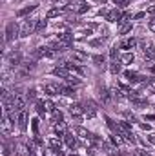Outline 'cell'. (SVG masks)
<instances>
[{
	"mask_svg": "<svg viewBox=\"0 0 155 156\" xmlns=\"http://www.w3.org/2000/svg\"><path fill=\"white\" fill-rule=\"evenodd\" d=\"M44 107H46L47 113H53V111H55V104H53L51 100H44Z\"/></svg>",
	"mask_w": 155,
	"mask_h": 156,
	"instance_id": "obj_28",
	"label": "cell"
},
{
	"mask_svg": "<svg viewBox=\"0 0 155 156\" xmlns=\"http://www.w3.org/2000/svg\"><path fill=\"white\" fill-rule=\"evenodd\" d=\"M86 11H89V5H88L86 2H82V5H80V7L77 9V13H78V15H84Z\"/></svg>",
	"mask_w": 155,
	"mask_h": 156,
	"instance_id": "obj_33",
	"label": "cell"
},
{
	"mask_svg": "<svg viewBox=\"0 0 155 156\" xmlns=\"http://www.w3.org/2000/svg\"><path fill=\"white\" fill-rule=\"evenodd\" d=\"M124 116L128 118V120H131V122H137V118H135V115H131L130 111H126V113H124Z\"/></svg>",
	"mask_w": 155,
	"mask_h": 156,
	"instance_id": "obj_38",
	"label": "cell"
},
{
	"mask_svg": "<svg viewBox=\"0 0 155 156\" xmlns=\"http://www.w3.org/2000/svg\"><path fill=\"white\" fill-rule=\"evenodd\" d=\"M35 56L37 58H53L55 56V51L51 47H39L35 51Z\"/></svg>",
	"mask_w": 155,
	"mask_h": 156,
	"instance_id": "obj_7",
	"label": "cell"
},
{
	"mask_svg": "<svg viewBox=\"0 0 155 156\" xmlns=\"http://www.w3.org/2000/svg\"><path fill=\"white\" fill-rule=\"evenodd\" d=\"M84 113H86L89 118H93L95 115H97V107H95V104H93V102H89V100H88V102H84Z\"/></svg>",
	"mask_w": 155,
	"mask_h": 156,
	"instance_id": "obj_13",
	"label": "cell"
},
{
	"mask_svg": "<svg viewBox=\"0 0 155 156\" xmlns=\"http://www.w3.org/2000/svg\"><path fill=\"white\" fill-rule=\"evenodd\" d=\"M70 156H78V154H70Z\"/></svg>",
	"mask_w": 155,
	"mask_h": 156,
	"instance_id": "obj_45",
	"label": "cell"
},
{
	"mask_svg": "<svg viewBox=\"0 0 155 156\" xmlns=\"http://www.w3.org/2000/svg\"><path fill=\"white\" fill-rule=\"evenodd\" d=\"M106 20H108V22H120V20H122V13H120V9H119V7L110 9L108 15H106Z\"/></svg>",
	"mask_w": 155,
	"mask_h": 156,
	"instance_id": "obj_8",
	"label": "cell"
},
{
	"mask_svg": "<svg viewBox=\"0 0 155 156\" xmlns=\"http://www.w3.org/2000/svg\"><path fill=\"white\" fill-rule=\"evenodd\" d=\"M135 45H137V40L131 37V38H128V40H122L119 47L120 49H135Z\"/></svg>",
	"mask_w": 155,
	"mask_h": 156,
	"instance_id": "obj_17",
	"label": "cell"
},
{
	"mask_svg": "<svg viewBox=\"0 0 155 156\" xmlns=\"http://www.w3.org/2000/svg\"><path fill=\"white\" fill-rule=\"evenodd\" d=\"M131 27H133L131 20H120L117 31H119V35H128V33H131Z\"/></svg>",
	"mask_w": 155,
	"mask_h": 156,
	"instance_id": "obj_6",
	"label": "cell"
},
{
	"mask_svg": "<svg viewBox=\"0 0 155 156\" xmlns=\"http://www.w3.org/2000/svg\"><path fill=\"white\" fill-rule=\"evenodd\" d=\"M46 26H47V22H46L44 18H40L39 22H37V27H35V33H42V31L46 29Z\"/></svg>",
	"mask_w": 155,
	"mask_h": 156,
	"instance_id": "obj_27",
	"label": "cell"
},
{
	"mask_svg": "<svg viewBox=\"0 0 155 156\" xmlns=\"http://www.w3.org/2000/svg\"><path fill=\"white\" fill-rule=\"evenodd\" d=\"M148 13H150V15H155V4H152V5L148 7Z\"/></svg>",
	"mask_w": 155,
	"mask_h": 156,
	"instance_id": "obj_42",
	"label": "cell"
},
{
	"mask_svg": "<svg viewBox=\"0 0 155 156\" xmlns=\"http://www.w3.org/2000/svg\"><path fill=\"white\" fill-rule=\"evenodd\" d=\"M53 75H55V76H60V78H64V80H66V78L70 76V71H68L66 67H62V66H60V67H55V69H53Z\"/></svg>",
	"mask_w": 155,
	"mask_h": 156,
	"instance_id": "obj_19",
	"label": "cell"
},
{
	"mask_svg": "<svg viewBox=\"0 0 155 156\" xmlns=\"http://www.w3.org/2000/svg\"><path fill=\"white\" fill-rule=\"evenodd\" d=\"M20 62H22V53H18V51H11V53L7 55V64H9V66L17 67V66H20Z\"/></svg>",
	"mask_w": 155,
	"mask_h": 156,
	"instance_id": "obj_4",
	"label": "cell"
},
{
	"mask_svg": "<svg viewBox=\"0 0 155 156\" xmlns=\"http://www.w3.org/2000/svg\"><path fill=\"white\" fill-rule=\"evenodd\" d=\"M17 123H18V129H20L22 133H26V129H28V116H26V113H24V111H22V113H18Z\"/></svg>",
	"mask_w": 155,
	"mask_h": 156,
	"instance_id": "obj_12",
	"label": "cell"
},
{
	"mask_svg": "<svg viewBox=\"0 0 155 156\" xmlns=\"http://www.w3.org/2000/svg\"><path fill=\"white\" fill-rule=\"evenodd\" d=\"M110 73H112V75H119V73H120V64H119L117 60H112V64H110Z\"/></svg>",
	"mask_w": 155,
	"mask_h": 156,
	"instance_id": "obj_25",
	"label": "cell"
},
{
	"mask_svg": "<svg viewBox=\"0 0 155 156\" xmlns=\"http://www.w3.org/2000/svg\"><path fill=\"white\" fill-rule=\"evenodd\" d=\"M117 55H119V49H117V45H113V47H112V51H110L112 60H117Z\"/></svg>",
	"mask_w": 155,
	"mask_h": 156,
	"instance_id": "obj_36",
	"label": "cell"
},
{
	"mask_svg": "<svg viewBox=\"0 0 155 156\" xmlns=\"http://www.w3.org/2000/svg\"><path fill=\"white\" fill-rule=\"evenodd\" d=\"M28 100L29 102H35L37 100V89H29L28 91Z\"/></svg>",
	"mask_w": 155,
	"mask_h": 156,
	"instance_id": "obj_32",
	"label": "cell"
},
{
	"mask_svg": "<svg viewBox=\"0 0 155 156\" xmlns=\"http://www.w3.org/2000/svg\"><path fill=\"white\" fill-rule=\"evenodd\" d=\"M144 55H146L148 58H153L155 56V42H150V44L144 47Z\"/></svg>",
	"mask_w": 155,
	"mask_h": 156,
	"instance_id": "obj_21",
	"label": "cell"
},
{
	"mask_svg": "<svg viewBox=\"0 0 155 156\" xmlns=\"http://www.w3.org/2000/svg\"><path fill=\"white\" fill-rule=\"evenodd\" d=\"M4 156H9V149H7L6 145H4Z\"/></svg>",
	"mask_w": 155,
	"mask_h": 156,
	"instance_id": "obj_44",
	"label": "cell"
},
{
	"mask_svg": "<svg viewBox=\"0 0 155 156\" xmlns=\"http://www.w3.org/2000/svg\"><path fill=\"white\" fill-rule=\"evenodd\" d=\"M93 62H95V66H102L104 64V55H95L93 56Z\"/></svg>",
	"mask_w": 155,
	"mask_h": 156,
	"instance_id": "obj_31",
	"label": "cell"
},
{
	"mask_svg": "<svg viewBox=\"0 0 155 156\" xmlns=\"http://www.w3.org/2000/svg\"><path fill=\"white\" fill-rule=\"evenodd\" d=\"M71 58H73V62H80V64H82V62L88 60V55H86L84 51H73V53H71Z\"/></svg>",
	"mask_w": 155,
	"mask_h": 156,
	"instance_id": "obj_18",
	"label": "cell"
},
{
	"mask_svg": "<svg viewBox=\"0 0 155 156\" xmlns=\"http://www.w3.org/2000/svg\"><path fill=\"white\" fill-rule=\"evenodd\" d=\"M70 113H71V116H75L77 120H80V116L84 115V105H80V104H71V105H70Z\"/></svg>",
	"mask_w": 155,
	"mask_h": 156,
	"instance_id": "obj_11",
	"label": "cell"
},
{
	"mask_svg": "<svg viewBox=\"0 0 155 156\" xmlns=\"http://www.w3.org/2000/svg\"><path fill=\"white\" fill-rule=\"evenodd\" d=\"M47 145H49V149H53V151H60V140H57V138H49V140H47Z\"/></svg>",
	"mask_w": 155,
	"mask_h": 156,
	"instance_id": "obj_22",
	"label": "cell"
},
{
	"mask_svg": "<svg viewBox=\"0 0 155 156\" xmlns=\"http://www.w3.org/2000/svg\"><path fill=\"white\" fill-rule=\"evenodd\" d=\"M66 82H68V85H78V83H80V78L71 76V75H70V76L66 78Z\"/></svg>",
	"mask_w": 155,
	"mask_h": 156,
	"instance_id": "obj_29",
	"label": "cell"
},
{
	"mask_svg": "<svg viewBox=\"0 0 155 156\" xmlns=\"http://www.w3.org/2000/svg\"><path fill=\"white\" fill-rule=\"evenodd\" d=\"M100 98H102V102H108L110 100V93L106 89H100Z\"/></svg>",
	"mask_w": 155,
	"mask_h": 156,
	"instance_id": "obj_35",
	"label": "cell"
},
{
	"mask_svg": "<svg viewBox=\"0 0 155 156\" xmlns=\"http://www.w3.org/2000/svg\"><path fill=\"white\" fill-rule=\"evenodd\" d=\"M60 11H62V9H49L47 15H46V18H55V16L60 15Z\"/></svg>",
	"mask_w": 155,
	"mask_h": 156,
	"instance_id": "obj_30",
	"label": "cell"
},
{
	"mask_svg": "<svg viewBox=\"0 0 155 156\" xmlns=\"http://www.w3.org/2000/svg\"><path fill=\"white\" fill-rule=\"evenodd\" d=\"M31 127H33V134H35V136H39V120H37V118L31 122Z\"/></svg>",
	"mask_w": 155,
	"mask_h": 156,
	"instance_id": "obj_34",
	"label": "cell"
},
{
	"mask_svg": "<svg viewBox=\"0 0 155 156\" xmlns=\"http://www.w3.org/2000/svg\"><path fill=\"white\" fill-rule=\"evenodd\" d=\"M17 37H20V27H18L17 22H9V24L6 26V42L11 44Z\"/></svg>",
	"mask_w": 155,
	"mask_h": 156,
	"instance_id": "obj_1",
	"label": "cell"
},
{
	"mask_svg": "<svg viewBox=\"0 0 155 156\" xmlns=\"http://www.w3.org/2000/svg\"><path fill=\"white\" fill-rule=\"evenodd\" d=\"M89 44H91L93 47H97V45H100V44H102V40H91Z\"/></svg>",
	"mask_w": 155,
	"mask_h": 156,
	"instance_id": "obj_40",
	"label": "cell"
},
{
	"mask_svg": "<svg viewBox=\"0 0 155 156\" xmlns=\"http://www.w3.org/2000/svg\"><path fill=\"white\" fill-rule=\"evenodd\" d=\"M44 93L49 94V96L62 94V85H59V83H46V85H44Z\"/></svg>",
	"mask_w": 155,
	"mask_h": 156,
	"instance_id": "obj_2",
	"label": "cell"
},
{
	"mask_svg": "<svg viewBox=\"0 0 155 156\" xmlns=\"http://www.w3.org/2000/svg\"><path fill=\"white\" fill-rule=\"evenodd\" d=\"M13 123H15V122L9 118V115H7V113H4V116H2V133H4V134H9V133H11Z\"/></svg>",
	"mask_w": 155,
	"mask_h": 156,
	"instance_id": "obj_9",
	"label": "cell"
},
{
	"mask_svg": "<svg viewBox=\"0 0 155 156\" xmlns=\"http://www.w3.org/2000/svg\"><path fill=\"white\" fill-rule=\"evenodd\" d=\"M13 96H15V98H13V111L22 113V111H24V105H26L24 96H22V94H13Z\"/></svg>",
	"mask_w": 155,
	"mask_h": 156,
	"instance_id": "obj_5",
	"label": "cell"
},
{
	"mask_svg": "<svg viewBox=\"0 0 155 156\" xmlns=\"http://www.w3.org/2000/svg\"><path fill=\"white\" fill-rule=\"evenodd\" d=\"M35 9H37V5H35V4H31V5H28V7H22V9H20L18 13H17V15H18V16H26L28 13L35 11Z\"/></svg>",
	"mask_w": 155,
	"mask_h": 156,
	"instance_id": "obj_23",
	"label": "cell"
},
{
	"mask_svg": "<svg viewBox=\"0 0 155 156\" xmlns=\"http://www.w3.org/2000/svg\"><path fill=\"white\" fill-rule=\"evenodd\" d=\"M51 116H53V122H64V115H62V111H59V109H55V111L51 113Z\"/></svg>",
	"mask_w": 155,
	"mask_h": 156,
	"instance_id": "obj_26",
	"label": "cell"
},
{
	"mask_svg": "<svg viewBox=\"0 0 155 156\" xmlns=\"http://www.w3.org/2000/svg\"><path fill=\"white\" fill-rule=\"evenodd\" d=\"M135 156H152V154L144 149H135Z\"/></svg>",
	"mask_w": 155,
	"mask_h": 156,
	"instance_id": "obj_37",
	"label": "cell"
},
{
	"mask_svg": "<svg viewBox=\"0 0 155 156\" xmlns=\"http://www.w3.org/2000/svg\"><path fill=\"white\" fill-rule=\"evenodd\" d=\"M17 154L18 156H31V147H28L26 144H18L17 145Z\"/></svg>",
	"mask_w": 155,
	"mask_h": 156,
	"instance_id": "obj_15",
	"label": "cell"
},
{
	"mask_svg": "<svg viewBox=\"0 0 155 156\" xmlns=\"http://www.w3.org/2000/svg\"><path fill=\"white\" fill-rule=\"evenodd\" d=\"M141 129H142V131H150V129H152V127H150V125H148V123H141Z\"/></svg>",
	"mask_w": 155,
	"mask_h": 156,
	"instance_id": "obj_41",
	"label": "cell"
},
{
	"mask_svg": "<svg viewBox=\"0 0 155 156\" xmlns=\"http://www.w3.org/2000/svg\"><path fill=\"white\" fill-rule=\"evenodd\" d=\"M144 15H146V13H137V15H135V16H133V18H135V20H139V18H142V16H144Z\"/></svg>",
	"mask_w": 155,
	"mask_h": 156,
	"instance_id": "obj_43",
	"label": "cell"
},
{
	"mask_svg": "<svg viewBox=\"0 0 155 156\" xmlns=\"http://www.w3.org/2000/svg\"><path fill=\"white\" fill-rule=\"evenodd\" d=\"M64 144H66V147H68V149H71V151H73V149L78 145L77 136H73L71 133H66V134H64Z\"/></svg>",
	"mask_w": 155,
	"mask_h": 156,
	"instance_id": "obj_10",
	"label": "cell"
},
{
	"mask_svg": "<svg viewBox=\"0 0 155 156\" xmlns=\"http://www.w3.org/2000/svg\"><path fill=\"white\" fill-rule=\"evenodd\" d=\"M57 40H59L60 44H64V45H70V44H71V40H73V35L66 31V33H60V35L57 37Z\"/></svg>",
	"mask_w": 155,
	"mask_h": 156,
	"instance_id": "obj_16",
	"label": "cell"
},
{
	"mask_svg": "<svg viewBox=\"0 0 155 156\" xmlns=\"http://www.w3.org/2000/svg\"><path fill=\"white\" fill-rule=\"evenodd\" d=\"M148 27H150V31H153V33H155V18H152V20H150Z\"/></svg>",
	"mask_w": 155,
	"mask_h": 156,
	"instance_id": "obj_39",
	"label": "cell"
},
{
	"mask_svg": "<svg viewBox=\"0 0 155 156\" xmlns=\"http://www.w3.org/2000/svg\"><path fill=\"white\" fill-rule=\"evenodd\" d=\"M133 60H135L133 53H124V55L120 56V62H122V64H133Z\"/></svg>",
	"mask_w": 155,
	"mask_h": 156,
	"instance_id": "obj_24",
	"label": "cell"
},
{
	"mask_svg": "<svg viewBox=\"0 0 155 156\" xmlns=\"http://www.w3.org/2000/svg\"><path fill=\"white\" fill-rule=\"evenodd\" d=\"M124 78H126L128 82H133V83H137V82L150 83V80H144V76H141V75H139V73H135V71H126V73H124Z\"/></svg>",
	"mask_w": 155,
	"mask_h": 156,
	"instance_id": "obj_3",
	"label": "cell"
},
{
	"mask_svg": "<svg viewBox=\"0 0 155 156\" xmlns=\"http://www.w3.org/2000/svg\"><path fill=\"white\" fill-rule=\"evenodd\" d=\"M53 129H55V134L59 138H64V134H66V122H57Z\"/></svg>",
	"mask_w": 155,
	"mask_h": 156,
	"instance_id": "obj_14",
	"label": "cell"
},
{
	"mask_svg": "<svg viewBox=\"0 0 155 156\" xmlns=\"http://www.w3.org/2000/svg\"><path fill=\"white\" fill-rule=\"evenodd\" d=\"M75 134H77V136H80V138H86V140H89V138H91L89 131H88V129H84V127H80V125H77V127H75Z\"/></svg>",
	"mask_w": 155,
	"mask_h": 156,
	"instance_id": "obj_20",
	"label": "cell"
}]
</instances>
